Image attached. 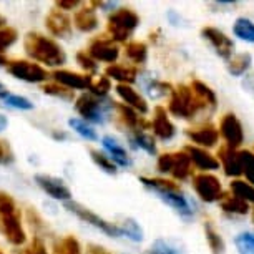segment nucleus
<instances>
[{"mask_svg":"<svg viewBox=\"0 0 254 254\" xmlns=\"http://www.w3.org/2000/svg\"><path fill=\"white\" fill-rule=\"evenodd\" d=\"M253 221H254V208H253Z\"/></svg>","mask_w":254,"mask_h":254,"instance_id":"57","label":"nucleus"},{"mask_svg":"<svg viewBox=\"0 0 254 254\" xmlns=\"http://www.w3.org/2000/svg\"><path fill=\"white\" fill-rule=\"evenodd\" d=\"M78 5H80L78 0H59V2H55L57 10H62V12H65V10H73V8H76Z\"/></svg>","mask_w":254,"mask_h":254,"instance_id":"50","label":"nucleus"},{"mask_svg":"<svg viewBox=\"0 0 254 254\" xmlns=\"http://www.w3.org/2000/svg\"><path fill=\"white\" fill-rule=\"evenodd\" d=\"M17 254H49V253H47V248H45L44 241H42L38 236H35L33 238V241L28 244L27 248L20 249Z\"/></svg>","mask_w":254,"mask_h":254,"instance_id":"49","label":"nucleus"},{"mask_svg":"<svg viewBox=\"0 0 254 254\" xmlns=\"http://www.w3.org/2000/svg\"><path fill=\"white\" fill-rule=\"evenodd\" d=\"M0 102L10 108H15V110H32L33 108V103L28 98L20 97V95H12V93H8L7 90L0 92Z\"/></svg>","mask_w":254,"mask_h":254,"instance_id":"37","label":"nucleus"},{"mask_svg":"<svg viewBox=\"0 0 254 254\" xmlns=\"http://www.w3.org/2000/svg\"><path fill=\"white\" fill-rule=\"evenodd\" d=\"M171 90H173V87H171L170 83L158 81V80H153L151 83L146 85V92L151 98H161V97H165L166 93H171Z\"/></svg>","mask_w":254,"mask_h":254,"instance_id":"45","label":"nucleus"},{"mask_svg":"<svg viewBox=\"0 0 254 254\" xmlns=\"http://www.w3.org/2000/svg\"><path fill=\"white\" fill-rule=\"evenodd\" d=\"M88 254H110V253H108V251H105L103 248H98V246H90Z\"/></svg>","mask_w":254,"mask_h":254,"instance_id":"52","label":"nucleus"},{"mask_svg":"<svg viewBox=\"0 0 254 254\" xmlns=\"http://www.w3.org/2000/svg\"><path fill=\"white\" fill-rule=\"evenodd\" d=\"M221 208L226 211V213H233V214H248L249 211V206L246 201L236 198V196H231V194H223L221 198Z\"/></svg>","mask_w":254,"mask_h":254,"instance_id":"31","label":"nucleus"},{"mask_svg":"<svg viewBox=\"0 0 254 254\" xmlns=\"http://www.w3.org/2000/svg\"><path fill=\"white\" fill-rule=\"evenodd\" d=\"M193 188L196 194L199 196L204 203H216L223 198V188L221 181H219L214 175L209 173H199L193 178Z\"/></svg>","mask_w":254,"mask_h":254,"instance_id":"8","label":"nucleus"},{"mask_svg":"<svg viewBox=\"0 0 254 254\" xmlns=\"http://www.w3.org/2000/svg\"><path fill=\"white\" fill-rule=\"evenodd\" d=\"M115 90H117V95L123 100L127 107L133 108L136 113H141V115L148 113L146 100L143 98L141 95L136 92V90H133L131 85H117V88H115Z\"/></svg>","mask_w":254,"mask_h":254,"instance_id":"18","label":"nucleus"},{"mask_svg":"<svg viewBox=\"0 0 254 254\" xmlns=\"http://www.w3.org/2000/svg\"><path fill=\"white\" fill-rule=\"evenodd\" d=\"M140 181L146 186V188L155 191V193H165V191H181L180 183H175V181H171V180L145 178V176H141Z\"/></svg>","mask_w":254,"mask_h":254,"instance_id":"28","label":"nucleus"},{"mask_svg":"<svg viewBox=\"0 0 254 254\" xmlns=\"http://www.w3.org/2000/svg\"><path fill=\"white\" fill-rule=\"evenodd\" d=\"M239 254H254V233H241L234 238Z\"/></svg>","mask_w":254,"mask_h":254,"instance_id":"42","label":"nucleus"},{"mask_svg":"<svg viewBox=\"0 0 254 254\" xmlns=\"http://www.w3.org/2000/svg\"><path fill=\"white\" fill-rule=\"evenodd\" d=\"M145 254H188L186 249L170 239H156Z\"/></svg>","mask_w":254,"mask_h":254,"instance_id":"26","label":"nucleus"},{"mask_svg":"<svg viewBox=\"0 0 254 254\" xmlns=\"http://www.w3.org/2000/svg\"><path fill=\"white\" fill-rule=\"evenodd\" d=\"M201 37L213 45V49L216 50V54L221 57V59L224 60L231 59V55L234 52V44L231 38L226 37L224 32L218 30V28H214V27H204V28H201Z\"/></svg>","mask_w":254,"mask_h":254,"instance_id":"11","label":"nucleus"},{"mask_svg":"<svg viewBox=\"0 0 254 254\" xmlns=\"http://www.w3.org/2000/svg\"><path fill=\"white\" fill-rule=\"evenodd\" d=\"M17 38H18V33L15 28H12V27L0 28V52L10 49V47L17 42Z\"/></svg>","mask_w":254,"mask_h":254,"instance_id":"46","label":"nucleus"},{"mask_svg":"<svg viewBox=\"0 0 254 254\" xmlns=\"http://www.w3.org/2000/svg\"><path fill=\"white\" fill-rule=\"evenodd\" d=\"M45 95H50V97H57V98H62V100H73L75 98V93L73 90H68L65 87H62L59 83H47L42 87Z\"/></svg>","mask_w":254,"mask_h":254,"instance_id":"43","label":"nucleus"},{"mask_svg":"<svg viewBox=\"0 0 254 254\" xmlns=\"http://www.w3.org/2000/svg\"><path fill=\"white\" fill-rule=\"evenodd\" d=\"M170 175L175 180H181V181L186 180L191 175V161L185 151L173 153V163H171Z\"/></svg>","mask_w":254,"mask_h":254,"instance_id":"25","label":"nucleus"},{"mask_svg":"<svg viewBox=\"0 0 254 254\" xmlns=\"http://www.w3.org/2000/svg\"><path fill=\"white\" fill-rule=\"evenodd\" d=\"M73 25L83 33L93 32L95 28L98 27V15H97V10L92 7V3H88V5L81 7L75 12Z\"/></svg>","mask_w":254,"mask_h":254,"instance_id":"19","label":"nucleus"},{"mask_svg":"<svg viewBox=\"0 0 254 254\" xmlns=\"http://www.w3.org/2000/svg\"><path fill=\"white\" fill-rule=\"evenodd\" d=\"M68 125H70L71 130L76 131L81 138H85V140H88V141H97L98 140L97 131H95L87 122H83V120H80V118H70L68 120Z\"/></svg>","mask_w":254,"mask_h":254,"instance_id":"39","label":"nucleus"},{"mask_svg":"<svg viewBox=\"0 0 254 254\" xmlns=\"http://www.w3.org/2000/svg\"><path fill=\"white\" fill-rule=\"evenodd\" d=\"M208 105H204L196 95L191 92L190 87L180 85L171 90V98L168 103V112L178 118H193L196 113L204 110Z\"/></svg>","mask_w":254,"mask_h":254,"instance_id":"5","label":"nucleus"},{"mask_svg":"<svg viewBox=\"0 0 254 254\" xmlns=\"http://www.w3.org/2000/svg\"><path fill=\"white\" fill-rule=\"evenodd\" d=\"M3 90H5V87H3V83L0 81V92H3Z\"/></svg>","mask_w":254,"mask_h":254,"instance_id":"56","label":"nucleus"},{"mask_svg":"<svg viewBox=\"0 0 254 254\" xmlns=\"http://www.w3.org/2000/svg\"><path fill=\"white\" fill-rule=\"evenodd\" d=\"M251 64H253L251 54H239L228 62V71L233 76H241L243 73H246V70L251 66Z\"/></svg>","mask_w":254,"mask_h":254,"instance_id":"32","label":"nucleus"},{"mask_svg":"<svg viewBox=\"0 0 254 254\" xmlns=\"http://www.w3.org/2000/svg\"><path fill=\"white\" fill-rule=\"evenodd\" d=\"M219 133H221V136L226 140V146L233 148V150H236L238 146H241L244 141L243 125L234 113H226L221 118V123H219Z\"/></svg>","mask_w":254,"mask_h":254,"instance_id":"10","label":"nucleus"},{"mask_svg":"<svg viewBox=\"0 0 254 254\" xmlns=\"http://www.w3.org/2000/svg\"><path fill=\"white\" fill-rule=\"evenodd\" d=\"M87 54L92 57L95 62H105V64H115L118 60L120 49L110 37H98L92 40Z\"/></svg>","mask_w":254,"mask_h":254,"instance_id":"9","label":"nucleus"},{"mask_svg":"<svg viewBox=\"0 0 254 254\" xmlns=\"http://www.w3.org/2000/svg\"><path fill=\"white\" fill-rule=\"evenodd\" d=\"M151 127H153V133H155V135L163 141L171 140V138L176 135L175 125L171 123L170 118H168L166 108H163V107L155 108V117H153Z\"/></svg>","mask_w":254,"mask_h":254,"instance_id":"16","label":"nucleus"},{"mask_svg":"<svg viewBox=\"0 0 254 254\" xmlns=\"http://www.w3.org/2000/svg\"><path fill=\"white\" fill-rule=\"evenodd\" d=\"M158 198L165 201L168 206H171L175 211H178L183 216H191L193 214V208L188 198L183 194V191H165V193H156Z\"/></svg>","mask_w":254,"mask_h":254,"instance_id":"20","label":"nucleus"},{"mask_svg":"<svg viewBox=\"0 0 254 254\" xmlns=\"http://www.w3.org/2000/svg\"><path fill=\"white\" fill-rule=\"evenodd\" d=\"M190 88H191V92H193L204 105L216 107V95H214V92L206 83H203V81H199V80H193V81H191Z\"/></svg>","mask_w":254,"mask_h":254,"instance_id":"30","label":"nucleus"},{"mask_svg":"<svg viewBox=\"0 0 254 254\" xmlns=\"http://www.w3.org/2000/svg\"><path fill=\"white\" fill-rule=\"evenodd\" d=\"M140 25V15L133 8L122 7L117 8L108 17L107 33L113 42H127L133 35L136 27Z\"/></svg>","mask_w":254,"mask_h":254,"instance_id":"3","label":"nucleus"},{"mask_svg":"<svg viewBox=\"0 0 254 254\" xmlns=\"http://www.w3.org/2000/svg\"><path fill=\"white\" fill-rule=\"evenodd\" d=\"M23 49L30 59L47 66H62L66 62V54L59 42L37 32L27 33L23 40Z\"/></svg>","mask_w":254,"mask_h":254,"instance_id":"1","label":"nucleus"},{"mask_svg":"<svg viewBox=\"0 0 254 254\" xmlns=\"http://www.w3.org/2000/svg\"><path fill=\"white\" fill-rule=\"evenodd\" d=\"M115 108V102H110L108 98L95 97L92 93H83L75 100V110L80 117H83V122H92L97 125H103L107 122V117Z\"/></svg>","mask_w":254,"mask_h":254,"instance_id":"4","label":"nucleus"},{"mask_svg":"<svg viewBox=\"0 0 254 254\" xmlns=\"http://www.w3.org/2000/svg\"><path fill=\"white\" fill-rule=\"evenodd\" d=\"M233 32L238 38L244 42L254 44V22H251L246 17H239L233 25Z\"/></svg>","mask_w":254,"mask_h":254,"instance_id":"29","label":"nucleus"},{"mask_svg":"<svg viewBox=\"0 0 254 254\" xmlns=\"http://www.w3.org/2000/svg\"><path fill=\"white\" fill-rule=\"evenodd\" d=\"M45 25L54 37L65 38L71 33V18L65 12L54 8L45 18Z\"/></svg>","mask_w":254,"mask_h":254,"instance_id":"14","label":"nucleus"},{"mask_svg":"<svg viewBox=\"0 0 254 254\" xmlns=\"http://www.w3.org/2000/svg\"><path fill=\"white\" fill-rule=\"evenodd\" d=\"M15 161V155H13L12 146L8 145V141L0 140V165L2 166H8Z\"/></svg>","mask_w":254,"mask_h":254,"instance_id":"48","label":"nucleus"},{"mask_svg":"<svg viewBox=\"0 0 254 254\" xmlns=\"http://www.w3.org/2000/svg\"><path fill=\"white\" fill-rule=\"evenodd\" d=\"M7 65V57L3 55V52H0V66Z\"/></svg>","mask_w":254,"mask_h":254,"instance_id":"54","label":"nucleus"},{"mask_svg":"<svg viewBox=\"0 0 254 254\" xmlns=\"http://www.w3.org/2000/svg\"><path fill=\"white\" fill-rule=\"evenodd\" d=\"M103 148L110 153V160H112L117 166H130L131 160L128 156L127 150L120 145V143L115 140L113 136H103Z\"/></svg>","mask_w":254,"mask_h":254,"instance_id":"24","label":"nucleus"},{"mask_svg":"<svg viewBox=\"0 0 254 254\" xmlns=\"http://www.w3.org/2000/svg\"><path fill=\"white\" fill-rule=\"evenodd\" d=\"M185 153L188 155L190 161L193 163L196 168H199V170L208 171V170H218L219 168V161L211 155V153L203 150V148L190 145V146L185 148Z\"/></svg>","mask_w":254,"mask_h":254,"instance_id":"17","label":"nucleus"},{"mask_svg":"<svg viewBox=\"0 0 254 254\" xmlns=\"http://www.w3.org/2000/svg\"><path fill=\"white\" fill-rule=\"evenodd\" d=\"M55 83L62 85V87L68 88V90H87L92 85V76L90 75H83V73H75V71L70 70H55L54 73Z\"/></svg>","mask_w":254,"mask_h":254,"instance_id":"13","label":"nucleus"},{"mask_svg":"<svg viewBox=\"0 0 254 254\" xmlns=\"http://www.w3.org/2000/svg\"><path fill=\"white\" fill-rule=\"evenodd\" d=\"M229 188H231L233 194L236 196V198L246 201V203H254V186L246 183V181L234 180V181H231Z\"/></svg>","mask_w":254,"mask_h":254,"instance_id":"38","label":"nucleus"},{"mask_svg":"<svg viewBox=\"0 0 254 254\" xmlns=\"http://www.w3.org/2000/svg\"><path fill=\"white\" fill-rule=\"evenodd\" d=\"M90 156H92L95 165L100 166V170L107 171L110 175L117 173V165H115V163L110 160V156H107L105 153L98 151V150H90Z\"/></svg>","mask_w":254,"mask_h":254,"instance_id":"40","label":"nucleus"},{"mask_svg":"<svg viewBox=\"0 0 254 254\" xmlns=\"http://www.w3.org/2000/svg\"><path fill=\"white\" fill-rule=\"evenodd\" d=\"M76 62H78V65L85 70V75L92 76L93 73H97V70H98L97 62H95L87 52H78V54H76Z\"/></svg>","mask_w":254,"mask_h":254,"instance_id":"47","label":"nucleus"},{"mask_svg":"<svg viewBox=\"0 0 254 254\" xmlns=\"http://www.w3.org/2000/svg\"><path fill=\"white\" fill-rule=\"evenodd\" d=\"M118 228H120V231H122V236H127L128 239H131V241H135V243L143 241V229L135 219H131V218L123 219V221L118 224Z\"/></svg>","mask_w":254,"mask_h":254,"instance_id":"33","label":"nucleus"},{"mask_svg":"<svg viewBox=\"0 0 254 254\" xmlns=\"http://www.w3.org/2000/svg\"><path fill=\"white\" fill-rule=\"evenodd\" d=\"M239 161H241V171L246 175L249 183L254 185V153L249 150L239 151Z\"/></svg>","mask_w":254,"mask_h":254,"instance_id":"41","label":"nucleus"},{"mask_svg":"<svg viewBox=\"0 0 254 254\" xmlns=\"http://www.w3.org/2000/svg\"><path fill=\"white\" fill-rule=\"evenodd\" d=\"M54 254H83V253H81L78 239L75 236H65L55 243Z\"/></svg>","mask_w":254,"mask_h":254,"instance_id":"36","label":"nucleus"},{"mask_svg":"<svg viewBox=\"0 0 254 254\" xmlns=\"http://www.w3.org/2000/svg\"><path fill=\"white\" fill-rule=\"evenodd\" d=\"M115 112H117V117L120 120V123L123 125L125 128H128L130 131H138V130H145L150 125H148L145 120H143L140 115H138L135 110L127 107L125 103H115Z\"/></svg>","mask_w":254,"mask_h":254,"instance_id":"15","label":"nucleus"},{"mask_svg":"<svg viewBox=\"0 0 254 254\" xmlns=\"http://www.w3.org/2000/svg\"><path fill=\"white\" fill-rule=\"evenodd\" d=\"M110 90H112V81L107 76H100L98 80H92V85H90V93L100 98H107Z\"/></svg>","mask_w":254,"mask_h":254,"instance_id":"44","label":"nucleus"},{"mask_svg":"<svg viewBox=\"0 0 254 254\" xmlns=\"http://www.w3.org/2000/svg\"><path fill=\"white\" fill-rule=\"evenodd\" d=\"M5 23H7L5 17H2V15H0V28H2V27H5Z\"/></svg>","mask_w":254,"mask_h":254,"instance_id":"55","label":"nucleus"},{"mask_svg":"<svg viewBox=\"0 0 254 254\" xmlns=\"http://www.w3.org/2000/svg\"><path fill=\"white\" fill-rule=\"evenodd\" d=\"M35 181H37V185L50 196V198L65 201V203H68L71 199V191L68 190V186H66L62 180L55 178V176L35 175Z\"/></svg>","mask_w":254,"mask_h":254,"instance_id":"12","label":"nucleus"},{"mask_svg":"<svg viewBox=\"0 0 254 254\" xmlns=\"http://www.w3.org/2000/svg\"><path fill=\"white\" fill-rule=\"evenodd\" d=\"M131 143L133 146L136 148H141V150H145L148 155H155L156 153V145H155V138L151 135H148V133L138 130V131H131Z\"/></svg>","mask_w":254,"mask_h":254,"instance_id":"34","label":"nucleus"},{"mask_svg":"<svg viewBox=\"0 0 254 254\" xmlns=\"http://www.w3.org/2000/svg\"><path fill=\"white\" fill-rule=\"evenodd\" d=\"M0 233L12 246H22L27 241L25 229L22 226L20 209L8 193L0 191Z\"/></svg>","mask_w":254,"mask_h":254,"instance_id":"2","label":"nucleus"},{"mask_svg":"<svg viewBox=\"0 0 254 254\" xmlns=\"http://www.w3.org/2000/svg\"><path fill=\"white\" fill-rule=\"evenodd\" d=\"M65 208L68 209L70 213H73L76 218H80L81 221H85V223L92 224V226H95V228H98L100 231H103L105 234H108V236H112V238H120V236H122V231H120V228L117 226V224L105 221V219L100 218L97 213H93L92 209L81 206L80 203L68 201V203H65Z\"/></svg>","mask_w":254,"mask_h":254,"instance_id":"6","label":"nucleus"},{"mask_svg":"<svg viewBox=\"0 0 254 254\" xmlns=\"http://www.w3.org/2000/svg\"><path fill=\"white\" fill-rule=\"evenodd\" d=\"M0 254H3V253H2V249H0Z\"/></svg>","mask_w":254,"mask_h":254,"instance_id":"58","label":"nucleus"},{"mask_svg":"<svg viewBox=\"0 0 254 254\" xmlns=\"http://www.w3.org/2000/svg\"><path fill=\"white\" fill-rule=\"evenodd\" d=\"M125 55L135 64H145L148 59V47L143 42H128Z\"/></svg>","mask_w":254,"mask_h":254,"instance_id":"35","label":"nucleus"},{"mask_svg":"<svg viewBox=\"0 0 254 254\" xmlns=\"http://www.w3.org/2000/svg\"><path fill=\"white\" fill-rule=\"evenodd\" d=\"M218 156L223 163L224 173H226L228 176L243 175L241 161H239V151L233 150V148H229V146H221L218 150Z\"/></svg>","mask_w":254,"mask_h":254,"instance_id":"21","label":"nucleus"},{"mask_svg":"<svg viewBox=\"0 0 254 254\" xmlns=\"http://www.w3.org/2000/svg\"><path fill=\"white\" fill-rule=\"evenodd\" d=\"M7 71L18 80H23L27 83H42L49 78V73L44 66L28 60H12L7 62Z\"/></svg>","mask_w":254,"mask_h":254,"instance_id":"7","label":"nucleus"},{"mask_svg":"<svg viewBox=\"0 0 254 254\" xmlns=\"http://www.w3.org/2000/svg\"><path fill=\"white\" fill-rule=\"evenodd\" d=\"M243 87H244V90H246L248 93H251L254 97V73H249V75L244 76Z\"/></svg>","mask_w":254,"mask_h":254,"instance_id":"51","label":"nucleus"},{"mask_svg":"<svg viewBox=\"0 0 254 254\" xmlns=\"http://www.w3.org/2000/svg\"><path fill=\"white\" fill-rule=\"evenodd\" d=\"M204 234H206V241L209 244L211 254H226V244H224V239L221 238V234L213 228V224L209 221L204 224Z\"/></svg>","mask_w":254,"mask_h":254,"instance_id":"27","label":"nucleus"},{"mask_svg":"<svg viewBox=\"0 0 254 254\" xmlns=\"http://www.w3.org/2000/svg\"><path fill=\"white\" fill-rule=\"evenodd\" d=\"M7 127H8V118L5 117V115L0 113V131H3Z\"/></svg>","mask_w":254,"mask_h":254,"instance_id":"53","label":"nucleus"},{"mask_svg":"<svg viewBox=\"0 0 254 254\" xmlns=\"http://www.w3.org/2000/svg\"><path fill=\"white\" fill-rule=\"evenodd\" d=\"M105 76L110 80H117L118 85H131L136 81L138 70L136 66H127V65H110L105 70Z\"/></svg>","mask_w":254,"mask_h":254,"instance_id":"23","label":"nucleus"},{"mask_svg":"<svg viewBox=\"0 0 254 254\" xmlns=\"http://www.w3.org/2000/svg\"><path fill=\"white\" fill-rule=\"evenodd\" d=\"M186 136L190 140H193L196 145L211 148L214 146L219 140V131L214 127H203V128H196V130H186Z\"/></svg>","mask_w":254,"mask_h":254,"instance_id":"22","label":"nucleus"}]
</instances>
